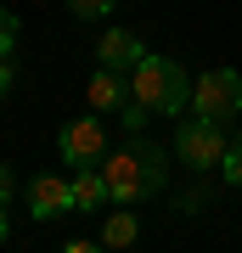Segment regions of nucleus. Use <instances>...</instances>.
Wrapping results in <instances>:
<instances>
[{
	"mask_svg": "<svg viewBox=\"0 0 242 253\" xmlns=\"http://www.w3.org/2000/svg\"><path fill=\"white\" fill-rule=\"evenodd\" d=\"M130 96L135 101H146L152 113L163 118H175V113H186L192 107V79H186V68L169 62V56H152L146 51L141 62L130 68Z\"/></svg>",
	"mask_w": 242,
	"mask_h": 253,
	"instance_id": "obj_1",
	"label": "nucleus"
},
{
	"mask_svg": "<svg viewBox=\"0 0 242 253\" xmlns=\"http://www.w3.org/2000/svg\"><path fill=\"white\" fill-rule=\"evenodd\" d=\"M225 146H231V135H225V124L220 118H203V113H192L186 124L175 129V152H180V163L186 169H220L225 163Z\"/></svg>",
	"mask_w": 242,
	"mask_h": 253,
	"instance_id": "obj_2",
	"label": "nucleus"
},
{
	"mask_svg": "<svg viewBox=\"0 0 242 253\" xmlns=\"http://www.w3.org/2000/svg\"><path fill=\"white\" fill-rule=\"evenodd\" d=\"M192 113L220 118V124L242 118V73L237 68H208L203 79L192 84Z\"/></svg>",
	"mask_w": 242,
	"mask_h": 253,
	"instance_id": "obj_3",
	"label": "nucleus"
},
{
	"mask_svg": "<svg viewBox=\"0 0 242 253\" xmlns=\"http://www.w3.org/2000/svg\"><path fill=\"white\" fill-rule=\"evenodd\" d=\"M56 152H62L68 169H96V163L107 158V124H101V113H85V118H73V124H62Z\"/></svg>",
	"mask_w": 242,
	"mask_h": 253,
	"instance_id": "obj_4",
	"label": "nucleus"
},
{
	"mask_svg": "<svg viewBox=\"0 0 242 253\" xmlns=\"http://www.w3.org/2000/svg\"><path fill=\"white\" fill-rule=\"evenodd\" d=\"M101 174H107V191H113L118 208H135V203L152 197V186H146V169H141V158H135V146L107 152V158H101Z\"/></svg>",
	"mask_w": 242,
	"mask_h": 253,
	"instance_id": "obj_5",
	"label": "nucleus"
},
{
	"mask_svg": "<svg viewBox=\"0 0 242 253\" xmlns=\"http://www.w3.org/2000/svg\"><path fill=\"white\" fill-rule=\"evenodd\" d=\"M68 208H79L73 203V180H62V174H34L28 180V214L34 219H56Z\"/></svg>",
	"mask_w": 242,
	"mask_h": 253,
	"instance_id": "obj_6",
	"label": "nucleus"
},
{
	"mask_svg": "<svg viewBox=\"0 0 242 253\" xmlns=\"http://www.w3.org/2000/svg\"><path fill=\"white\" fill-rule=\"evenodd\" d=\"M141 56H146V45L130 34V28H107V34L96 40V62H101V68H118V73H130L135 62H141Z\"/></svg>",
	"mask_w": 242,
	"mask_h": 253,
	"instance_id": "obj_7",
	"label": "nucleus"
},
{
	"mask_svg": "<svg viewBox=\"0 0 242 253\" xmlns=\"http://www.w3.org/2000/svg\"><path fill=\"white\" fill-rule=\"evenodd\" d=\"M85 96H90V113H118L130 101V79H118V68H101L85 84Z\"/></svg>",
	"mask_w": 242,
	"mask_h": 253,
	"instance_id": "obj_8",
	"label": "nucleus"
},
{
	"mask_svg": "<svg viewBox=\"0 0 242 253\" xmlns=\"http://www.w3.org/2000/svg\"><path fill=\"white\" fill-rule=\"evenodd\" d=\"M73 203H79L85 214H101V208L113 203V191H107V174H101V163H96V169H73Z\"/></svg>",
	"mask_w": 242,
	"mask_h": 253,
	"instance_id": "obj_9",
	"label": "nucleus"
},
{
	"mask_svg": "<svg viewBox=\"0 0 242 253\" xmlns=\"http://www.w3.org/2000/svg\"><path fill=\"white\" fill-rule=\"evenodd\" d=\"M130 146H135V158H141V169H146V186L163 191V186H169V169H163L169 158H163V146H158V141H146V135H135Z\"/></svg>",
	"mask_w": 242,
	"mask_h": 253,
	"instance_id": "obj_10",
	"label": "nucleus"
},
{
	"mask_svg": "<svg viewBox=\"0 0 242 253\" xmlns=\"http://www.w3.org/2000/svg\"><path fill=\"white\" fill-rule=\"evenodd\" d=\"M135 236H141V219H135V214H107V225H101V248H130Z\"/></svg>",
	"mask_w": 242,
	"mask_h": 253,
	"instance_id": "obj_11",
	"label": "nucleus"
},
{
	"mask_svg": "<svg viewBox=\"0 0 242 253\" xmlns=\"http://www.w3.org/2000/svg\"><path fill=\"white\" fill-rule=\"evenodd\" d=\"M220 174L231 186H242V135H231V146H225V163H220Z\"/></svg>",
	"mask_w": 242,
	"mask_h": 253,
	"instance_id": "obj_12",
	"label": "nucleus"
},
{
	"mask_svg": "<svg viewBox=\"0 0 242 253\" xmlns=\"http://www.w3.org/2000/svg\"><path fill=\"white\" fill-rule=\"evenodd\" d=\"M113 6H118V0H68V11H73V17H107Z\"/></svg>",
	"mask_w": 242,
	"mask_h": 253,
	"instance_id": "obj_13",
	"label": "nucleus"
},
{
	"mask_svg": "<svg viewBox=\"0 0 242 253\" xmlns=\"http://www.w3.org/2000/svg\"><path fill=\"white\" fill-rule=\"evenodd\" d=\"M11 51H17V17L0 6V56H11Z\"/></svg>",
	"mask_w": 242,
	"mask_h": 253,
	"instance_id": "obj_14",
	"label": "nucleus"
},
{
	"mask_svg": "<svg viewBox=\"0 0 242 253\" xmlns=\"http://www.w3.org/2000/svg\"><path fill=\"white\" fill-rule=\"evenodd\" d=\"M0 197L11 203V169H6V163H0Z\"/></svg>",
	"mask_w": 242,
	"mask_h": 253,
	"instance_id": "obj_15",
	"label": "nucleus"
},
{
	"mask_svg": "<svg viewBox=\"0 0 242 253\" xmlns=\"http://www.w3.org/2000/svg\"><path fill=\"white\" fill-rule=\"evenodd\" d=\"M6 231H11V219H6V197H0V242H6Z\"/></svg>",
	"mask_w": 242,
	"mask_h": 253,
	"instance_id": "obj_16",
	"label": "nucleus"
}]
</instances>
